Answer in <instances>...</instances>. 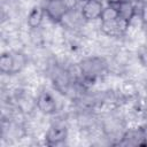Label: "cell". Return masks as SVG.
Listing matches in <instances>:
<instances>
[{"label":"cell","instance_id":"6da1fadb","mask_svg":"<svg viewBox=\"0 0 147 147\" xmlns=\"http://www.w3.org/2000/svg\"><path fill=\"white\" fill-rule=\"evenodd\" d=\"M106 69L107 64L100 57H88L83 60L79 64L80 74L88 79H95L96 77L103 75Z\"/></svg>","mask_w":147,"mask_h":147},{"label":"cell","instance_id":"7a4b0ae2","mask_svg":"<svg viewBox=\"0 0 147 147\" xmlns=\"http://www.w3.org/2000/svg\"><path fill=\"white\" fill-rule=\"evenodd\" d=\"M106 6L103 0H84L80 7V14L85 22H92L100 20L103 7Z\"/></svg>","mask_w":147,"mask_h":147},{"label":"cell","instance_id":"3957f363","mask_svg":"<svg viewBox=\"0 0 147 147\" xmlns=\"http://www.w3.org/2000/svg\"><path fill=\"white\" fill-rule=\"evenodd\" d=\"M45 15L54 23L62 22L63 17L68 13V8L62 0H47L44 6Z\"/></svg>","mask_w":147,"mask_h":147},{"label":"cell","instance_id":"277c9868","mask_svg":"<svg viewBox=\"0 0 147 147\" xmlns=\"http://www.w3.org/2000/svg\"><path fill=\"white\" fill-rule=\"evenodd\" d=\"M68 137V129L62 124L52 125L45 136V141L47 145H59L63 142Z\"/></svg>","mask_w":147,"mask_h":147},{"label":"cell","instance_id":"5b68a950","mask_svg":"<svg viewBox=\"0 0 147 147\" xmlns=\"http://www.w3.org/2000/svg\"><path fill=\"white\" fill-rule=\"evenodd\" d=\"M100 28L105 34L109 37H118L127 30V23H125L121 18H117L109 22H101Z\"/></svg>","mask_w":147,"mask_h":147},{"label":"cell","instance_id":"8992f818","mask_svg":"<svg viewBox=\"0 0 147 147\" xmlns=\"http://www.w3.org/2000/svg\"><path fill=\"white\" fill-rule=\"evenodd\" d=\"M37 108L45 115H51L56 111V100L48 92H42L37 98Z\"/></svg>","mask_w":147,"mask_h":147},{"label":"cell","instance_id":"52a82bcc","mask_svg":"<svg viewBox=\"0 0 147 147\" xmlns=\"http://www.w3.org/2000/svg\"><path fill=\"white\" fill-rule=\"evenodd\" d=\"M116 8L118 11V17L127 23V25L136 17L137 8L133 0H122L119 3L116 5Z\"/></svg>","mask_w":147,"mask_h":147},{"label":"cell","instance_id":"ba28073f","mask_svg":"<svg viewBox=\"0 0 147 147\" xmlns=\"http://www.w3.org/2000/svg\"><path fill=\"white\" fill-rule=\"evenodd\" d=\"M145 139H147L145 131L140 127H136V129H131L125 132V134L122 138L121 145H131V146L142 145Z\"/></svg>","mask_w":147,"mask_h":147},{"label":"cell","instance_id":"9c48e42d","mask_svg":"<svg viewBox=\"0 0 147 147\" xmlns=\"http://www.w3.org/2000/svg\"><path fill=\"white\" fill-rule=\"evenodd\" d=\"M44 16H45L44 7H40V6L32 7L31 10L28 14V17H26V24H28V26L31 28V29L39 28L40 24H41V22H42Z\"/></svg>","mask_w":147,"mask_h":147},{"label":"cell","instance_id":"30bf717a","mask_svg":"<svg viewBox=\"0 0 147 147\" xmlns=\"http://www.w3.org/2000/svg\"><path fill=\"white\" fill-rule=\"evenodd\" d=\"M14 69V60H13V52L2 53L0 56V71L2 74H13Z\"/></svg>","mask_w":147,"mask_h":147},{"label":"cell","instance_id":"8fae6325","mask_svg":"<svg viewBox=\"0 0 147 147\" xmlns=\"http://www.w3.org/2000/svg\"><path fill=\"white\" fill-rule=\"evenodd\" d=\"M117 18H119V17H118V11H117L116 5L107 3L102 9V13L100 16V22H109V21H114Z\"/></svg>","mask_w":147,"mask_h":147},{"label":"cell","instance_id":"7c38bea8","mask_svg":"<svg viewBox=\"0 0 147 147\" xmlns=\"http://www.w3.org/2000/svg\"><path fill=\"white\" fill-rule=\"evenodd\" d=\"M13 60H14V69L13 74H16L17 71H21L25 64H26V59L25 55L18 52H13Z\"/></svg>","mask_w":147,"mask_h":147},{"label":"cell","instance_id":"4fadbf2b","mask_svg":"<svg viewBox=\"0 0 147 147\" xmlns=\"http://www.w3.org/2000/svg\"><path fill=\"white\" fill-rule=\"evenodd\" d=\"M139 18L141 20L142 25H144V26H147V3H146V5H141Z\"/></svg>","mask_w":147,"mask_h":147},{"label":"cell","instance_id":"5bb4252c","mask_svg":"<svg viewBox=\"0 0 147 147\" xmlns=\"http://www.w3.org/2000/svg\"><path fill=\"white\" fill-rule=\"evenodd\" d=\"M62 1L65 5V7L68 8V10H71V9L77 8V6L79 3V0H62Z\"/></svg>","mask_w":147,"mask_h":147},{"label":"cell","instance_id":"9a60e30c","mask_svg":"<svg viewBox=\"0 0 147 147\" xmlns=\"http://www.w3.org/2000/svg\"><path fill=\"white\" fill-rule=\"evenodd\" d=\"M139 57H140L141 63H142L145 67H147V48H144V49L140 51V53H139Z\"/></svg>","mask_w":147,"mask_h":147},{"label":"cell","instance_id":"2e32d148","mask_svg":"<svg viewBox=\"0 0 147 147\" xmlns=\"http://www.w3.org/2000/svg\"><path fill=\"white\" fill-rule=\"evenodd\" d=\"M106 1V3H110V5H117V3H119L122 0H105Z\"/></svg>","mask_w":147,"mask_h":147},{"label":"cell","instance_id":"e0dca14e","mask_svg":"<svg viewBox=\"0 0 147 147\" xmlns=\"http://www.w3.org/2000/svg\"><path fill=\"white\" fill-rule=\"evenodd\" d=\"M137 1H139L141 5H146L147 3V0H137Z\"/></svg>","mask_w":147,"mask_h":147},{"label":"cell","instance_id":"ac0fdd59","mask_svg":"<svg viewBox=\"0 0 147 147\" xmlns=\"http://www.w3.org/2000/svg\"><path fill=\"white\" fill-rule=\"evenodd\" d=\"M82 1H84V0H82Z\"/></svg>","mask_w":147,"mask_h":147}]
</instances>
